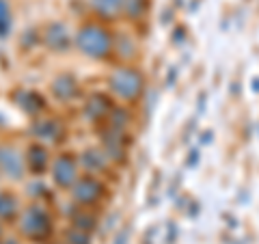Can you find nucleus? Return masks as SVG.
<instances>
[{"label": "nucleus", "mask_w": 259, "mask_h": 244, "mask_svg": "<svg viewBox=\"0 0 259 244\" xmlns=\"http://www.w3.org/2000/svg\"><path fill=\"white\" fill-rule=\"evenodd\" d=\"M26 165L32 173H41L48 165V151L41 147V145H32L26 153Z\"/></svg>", "instance_id": "obj_11"}, {"label": "nucleus", "mask_w": 259, "mask_h": 244, "mask_svg": "<svg viewBox=\"0 0 259 244\" xmlns=\"http://www.w3.org/2000/svg\"><path fill=\"white\" fill-rule=\"evenodd\" d=\"M52 177L54 182L63 186V188H69V186H74V182L78 180V162L71 158V156H61L54 160L52 165Z\"/></svg>", "instance_id": "obj_5"}, {"label": "nucleus", "mask_w": 259, "mask_h": 244, "mask_svg": "<svg viewBox=\"0 0 259 244\" xmlns=\"http://www.w3.org/2000/svg\"><path fill=\"white\" fill-rule=\"evenodd\" d=\"M20 231L26 235V238H30V240H44V238H48L50 231H52L50 214H48L44 208H39V206L28 208L26 212L22 214V218H20Z\"/></svg>", "instance_id": "obj_3"}, {"label": "nucleus", "mask_w": 259, "mask_h": 244, "mask_svg": "<svg viewBox=\"0 0 259 244\" xmlns=\"http://www.w3.org/2000/svg\"><path fill=\"white\" fill-rule=\"evenodd\" d=\"M69 240H71V244H87V235L82 231H78V233L74 231L69 235Z\"/></svg>", "instance_id": "obj_17"}, {"label": "nucleus", "mask_w": 259, "mask_h": 244, "mask_svg": "<svg viewBox=\"0 0 259 244\" xmlns=\"http://www.w3.org/2000/svg\"><path fill=\"white\" fill-rule=\"evenodd\" d=\"M0 171L11 180H22L24 177L26 162H24L22 153L11 145H0Z\"/></svg>", "instance_id": "obj_4"}, {"label": "nucleus", "mask_w": 259, "mask_h": 244, "mask_svg": "<svg viewBox=\"0 0 259 244\" xmlns=\"http://www.w3.org/2000/svg\"><path fill=\"white\" fill-rule=\"evenodd\" d=\"M110 87H112V91L121 97V100L134 102L136 97L143 93L145 80H143L141 71H136L132 67H121L110 76Z\"/></svg>", "instance_id": "obj_2"}, {"label": "nucleus", "mask_w": 259, "mask_h": 244, "mask_svg": "<svg viewBox=\"0 0 259 244\" xmlns=\"http://www.w3.org/2000/svg\"><path fill=\"white\" fill-rule=\"evenodd\" d=\"M52 91H54V95L59 97V100H71V97L78 93V83H76L74 76L63 74V76H59L54 80Z\"/></svg>", "instance_id": "obj_8"}, {"label": "nucleus", "mask_w": 259, "mask_h": 244, "mask_svg": "<svg viewBox=\"0 0 259 244\" xmlns=\"http://www.w3.org/2000/svg\"><path fill=\"white\" fill-rule=\"evenodd\" d=\"M18 212V201L9 192H0V218H13Z\"/></svg>", "instance_id": "obj_13"}, {"label": "nucleus", "mask_w": 259, "mask_h": 244, "mask_svg": "<svg viewBox=\"0 0 259 244\" xmlns=\"http://www.w3.org/2000/svg\"><path fill=\"white\" fill-rule=\"evenodd\" d=\"M147 9V0H125L123 11H127L132 18H139V15Z\"/></svg>", "instance_id": "obj_16"}, {"label": "nucleus", "mask_w": 259, "mask_h": 244, "mask_svg": "<svg viewBox=\"0 0 259 244\" xmlns=\"http://www.w3.org/2000/svg\"><path fill=\"white\" fill-rule=\"evenodd\" d=\"M104 192V186L93 180V177H80V180L74 182L71 186V194H74V199L78 203H82V206H89V203H95L97 199L102 197Z\"/></svg>", "instance_id": "obj_6"}, {"label": "nucleus", "mask_w": 259, "mask_h": 244, "mask_svg": "<svg viewBox=\"0 0 259 244\" xmlns=\"http://www.w3.org/2000/svg\"><path fill=\"white\" fill-rule=\"evenodd\" d=\"M44 39H46V44H48V48H52L54 52H65L69 48V32H67V28L63 26V24H50V26L46 28V35H44Z\"/></svg>", "instance_id": "obj_7"}, {"label": "nucleus", "mask_w": 259, "mask_h": 244, "mask_svg": "<svg viewBox=\"0 0 259 244\" xmlns=\"http://www.w3.org/2000/svg\"><path fill=\"white\" fill-rule=\"evenodd\" d=\"M76 46L89 59L102 61L112 52V37L100 24H84L76 35Z\"/></svg>", "instance_id": "obj_1"}, {"label": "nucleus", "mask_w": 259, "mask_h": 244, "mask_svg": "<svg viewBox=\"0 0 259 244\" xmlns=\"http://www.w3.org/2000/svg\"><path fill=\"white\" fill-rule=\"evenodd\" d=\"M125 0H93V9L95 13H100L102 18H117V15L123 11Z\"/></svg>", "instance_id": "obj_10"}, {"label": "nucleus", "mask_w": 259, "mask_h": 244, "mask_svg": "<svg viewBox=\"0 0 259 244\" xmlns=\"http://www.w3.org/2000/svg\"><path fill=\"white\" fill-rule=\"evenodd\" d=\"M61 134H63V128L54 119L37 121L35 124V136L41 138V141H59Z\"/></svg>", "instance_id": "obj_9"}, {"label": "nucleus", "mask_w": 259, "mask_h": 244, "mask_svg": "<svg viewBox=\"0 0 259 244\" xmlns=\"http://www.w3.org/2000/svg\"><path fill=\"white\" fill-rule=\"evenodd\" d=\"M7 244H18V242H15V240H9V242H7Z\"/></svg>", "instance_id": "obj_18"}, {"label": "nucleus", "mask_w": 259, "mask_h": 244, "mask_svg": "<svg viewBox=\"0 0 259 244\" xmlns=\"http://www.w3.org/2000/svg\"><path fill=\"white\" fill-rule=\"evenodd\" d=\"M108 110H110V106H108L106 97H102V95H97L89 102V115H91L93 119H100L104 112H108Z\"/></svg>", "instance_id": "obj_15"}, {"label": "nucleus", "mask_w": 259, "mask_h": 244, "mask_svg": "<svg viewBox=\"0 0 259 244\" xmlns=\"http://www.w3.org/2000/svg\"><path fill=\"white\" fill-rule=\"evenodd\" d=\"M82 162L87 165V169H91V171H102V169H106V156H104L102 151H97V149H87L82 153Z\"/></svg>", "instance_id": "obj_12"}, {"label": "nucleus", "mask_w": 259, "mask_h": 244, "mask_svg": "<svg viewBox=\"0 0 259 244\" xmlns=\"http://www.w3.org/2000/svg\"><path fill=\"white\" fill-rule=\"evenodd\" d=\"M11 9L7 5V0H0V39H5L11 32Z\"/></svg>", "instance_id": "obj_14"}]
</instances>
